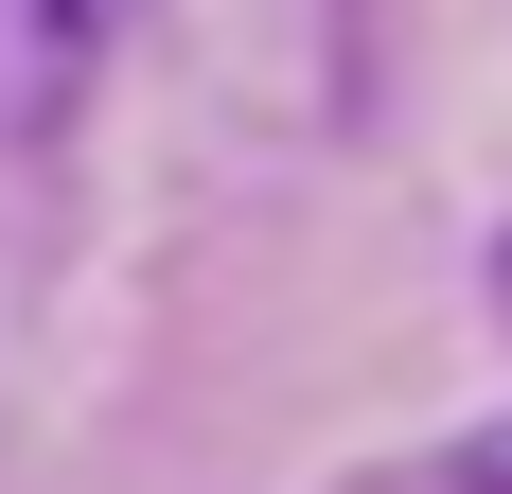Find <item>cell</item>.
Wrapping results in <instances>:
<instances>
[{
  "label": "cell",
  "mask_w": 512,
  "mask_h": 494,
  "mask_svg": "<svg viewBox=\"0 0 512 494\" xmlns=\"http://www.w3.org/2000/svg\"><path fill=\"white\" fill-rule=\"evenodd\" d=\"M106 36H124V0H0V142H53L89 106Z\"/></svg>",
  "instance_id": "6da1fadb"
},
{
  "label": "cell",
  "mask_w": 512,
  "mask_h": 494,
  "mask_svg": "<svg viewBox=\"0 0 512 494\" xmlns=\"http://www.w3.org/2000/svg\"><path fill=\"white\" fill-rule=\"evenodd\" d=\"M336 494H512V424H477V442H424V459H371V477Z\"/></svg>",
  "instance_id": "7a4b0ae2"
},
{
  "label": "cell",
  "mask_w": 512,
  "mask_h": 494,
  "mask_svg": "<svg viewBox=\"0 0 512 494\" xmlns=\"http://www.w3.org/2000/svg\"><path fill=\"white\" fill-rule=\"evenodd\" d=\"M495 300H512V247H495Z\"/></svg>",
  "instance_id": "3957f363"
}]
</instances>
